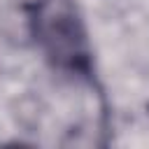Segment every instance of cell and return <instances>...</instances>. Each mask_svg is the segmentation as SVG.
Listing matches in <instances>:
<instances>
[{
  "label": "cell",
  "mask_w": 149,
  "mask_h": 149,
  "mask_svg": "<svg viewBox=\"0 0 149 149\" xmlns=\"http://www.w3.org/2000/svg\"><path fill=\"white\" fill-rule=\"evenodd\" d=\"M28 30L44 61L65 74L93 81V51L84 14L74 0H33Z\"/></svg>",
  "instance_id": "obj_1"
}]
</instances>
